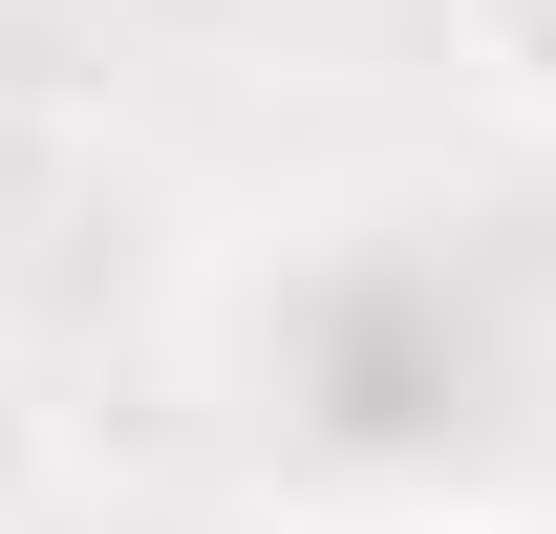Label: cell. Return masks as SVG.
<instances>
[{
  "label": "cell",
  "mask_w": 556,
  "mask_h": 534,
  "mask_svg": "<svg viewBox=\"0 0 556 534\" xmlns=\"http://www.w3.org/2000/svg\"><path fill=\"white\" fill-rule=\"evenodd\" d=\"M236 385H257V470L278 492H321L343 534H386L428 492H471V449L514 428V300L450 236H407V214H343V236H300L257 278Z\"/></svg>",
  "instance_id": "6da1fadb"
},
{
  "label": "cell",
  "mask_w": 556,
  "mask_h": 534,
  "mask_svg": "<svg viewBox=\"0 0 556 534\" xmlns=\"http://www.w3.org/2000/svg\"><path fill=\"white\" fill-rule=\"evenodd\" d=\"M450 43H471V107H492V129L556 150V0H450Z\"/></svg>",
  "instance_id": "7a4b0ae2"
},
{
  "label": "cell",
  "mask_w": 556,
  "mask_h": 534,
  "mask_svg": "<svg viewBox=\"0 0 556 534\" xmlns=\"http://www.w3.org/2000/svg\"><path fill=\"white\" fill-rule=\"evenodd\" d=\"M43 470H65V428H43V364H22V342H0V534L43 513Z\"/></svg>",
  "instance_id": "3957f363"
},
{
  "label": "cell",
  "mask_w": 556,
  "mask_h": 534,
  "mask_svg": "<svg viewBox=\"0 0 556 534\" xmlns=\"http://www.w3.org/2000/svg\"><path fill=\"white\" fill-rule=\"evenodd\" d=\"M386 534H556V513H514V492H428V513H386Z\"/></svg>",
  "instance_id": "277c9868"
}]
</instances>
